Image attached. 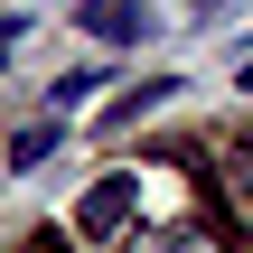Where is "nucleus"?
<instances>
[{"instance_id": "f257e3e1", "label": "nucleus", "mask_w": 253, "mask_h": 253, "mask_svg": "<svg viewBox=\"0 0 253 253\" xmlns=\"http://www.w3.org/2000/svg\"><path fill=\"white\" fill-rule=\"evenodd\" d=\"M141 216V169H113V178H94L84 188V207H75V235L84 244H122V225Z\"/></svg>"}, {"instance_id": "f03ea898", "label": "nucleus", "mask_w": 253, "mask_h": 253, "mask_svg": "<svg viewBox=\"0 0 253 253\" xmlns=\"http://www.w3.org/2000/svg\"><path fill=\"white\" fill-rule=\"evenodd\" d=\"M169 94H188V84H178V75H141V84H131L113 113H103V131H131V122H141V113H160Z\"/></svg>"}, {"instance_id": "7ed1b4c3", "label": "nucleus", "mask_w": 253, "mask_h": 253, "mask_svg": "<svg viewBox=\"0 0 253 253\" xmlns=\"http://www.w3.org/2000/svg\"><path fill=\"white\" fill-rule=\"evenodd\" d=\"M75 19H84V28H94V38H113V47H122V38H141V28H150V9H141V0H84V9H75Z\"/></svg>"}, {"instance_id": "20e7f679", "label": "nucleus", "mask_w": 253, "mask_h": 253, "mask_svg": "<svg viewBox=\"0 0 253 253\" xmlns=\"http://www.w3.org/2000/svg\"><path fill=\"white\" fill-rule=\"evenodd\" d=\"M122 253H225V235H207V225H169V235H131Z\"/></svg>"}, {"instance_id": "39448f33", "label": "nucleus", "mask_w": 253, "mask_h": 253, "mask_svg": "<svg viewBox=\"0 0 253 253\" xmlns=\"http://www.w3.org/2000/svg\"><path fill=\"white\" fill-rule=\"evenodd\" d=\"M56 141H66V122H28V131H9V169H38Z\"/></svg>"}, {"instance_id": "423d86ee", "label": "nucleus", "mask_w": 253, "mask_h": 253, "mask_svg": "<svg viewBox=\"0 0 253 253\" xmlns=\"http://www.w3.org/2000/svg\"><path fill=\"white\" fill-rule=\"evenodd\" d=\"M94 84H103V75H94V66H75V75H56V84H47V94H56V113H66V103H84V94H94Z\"/></svg>"}, {"instance_id": "0eeeda50", "label": "nucleus", "mask_w": 253, "mask_h": 253, "mask_svg": "<svg viewBox=\"0 0 253 253\" xmlns=\"http://www.w3.org/2000/svg\"><path fill=\"white\" fill-rule=\"evenodd\" d=\"M225 188L244 197V216H253V150H235V169H225Z\"/></svg>"}, {"instance_id": "6e6552de", "label": "nucleus", "mask_w": 253, "mask_h": 253, "mask_svg": "<svg viewBox=\"0 0 253 253\" xmlns=\"http://www.w3.org/2000/svg\"><path fill=\"white\" fill-rule=\"evenodd\" d=\"M9 56H19V19H0V66H9Z\"/></svg>"}, {"instance_id": "1a4fd4ad", "label": "nucleus", "mask_w": 253, "mask_h": 253, "mask_svg": "<svg viewBox=\"0 0 253 253\" xmlns=\"http://www.w3.org/2000/svg\"><path fill=\"white\" fill-rule=\"evenodd\" d=\"M235 84H244V94H253V56H244V75H235Z\"/></svg>"}]
</instances>
